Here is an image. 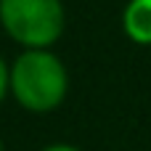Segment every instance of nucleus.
I'll return each mask as SVG.
<instances>
[{"mask_svg": "<svg viewBox=\"0 0 151 151\" xmlns=\"http://www.w3.org/2000/svg\"><path fill=\"white\" fill-rule=\"evenodd\" d=\"M66 90L69 74L50 50H24L11 66V93L27 111L45 114L58 109Z\"/></svg>", "mask_w": 151, "mask_h": 151, "instance_id": "1", "label": "nucleus"}, {"mask_svg": "<svg viewBox=\"0 0 151 151\" xmlns=\"http://www.w3.org/2000/svg\"><path fill=\"white\" fill-rule=\"evenodd\" d=\"M0 24L27 50H48L64 32L61 0H0Z\"/></svg>", "mask_w": 151, "mask_h": 151, "instance_id": "2", "label": "nucleus"}, {"mask_svg": "<svg viewBox=\"0 0 151 151\" xmlns=\"http://www.w3.org/2000/svg\"><path fill=\"white\" fill-rule=\"evenodd\" d=\"M122 27L133 42L151 45V0H130L122 13Z\"/></svg>", "mask_w": 151, "mask_h": 151, "instance_id": "3", "label": "nucleus"}, {"mask_svg": "<svg viewBox=\"0 0 151 151\" xmlns=\"http://www.w3.org/2000/svg\"><path fill=\"white\" fill-rule=\"evenodd\" d=\"M8 88H11V69H8L5 61L0 58V101H3V96H5Z\"/></svg>", "mask_w": 151, "mask_h": 151, "instance_id": "4", "label": "nucleus"}, {"mask_svg": "<svg viewBox=\"0 0 151 151\" xmlns=\"http://www.w3.org/2000/svg\"><path fill=\"white\" fill-rule=\"evenodd\" d=\"M42 151H80V149H74L69 143H53V146H45Z\"/></svg>", "mask_w": 151, "mask_h": 151, "instance_id": "5", "label": "nucleus"}, {"mask_svg": "<svg viewBox=\"0 0 151 151\" xmlns=\"http://www.w3.org/2000/svg\"><path fill=\"white\" fill-rule=\"evenodd\" d=\"M0 151H3V143H0Z\"/></svg>", "mask_w": 151, "mask_h": 151, "instance_id": "6", "label": "nucleus"}]
</instances>
